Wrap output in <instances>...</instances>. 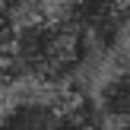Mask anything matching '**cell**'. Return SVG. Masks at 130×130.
I'll return each instance as SVG.
<instances>
[{
    "label": "cell",
    "mask_w": 130,
    "mask_h": 130,
    "mask_svg": "<svg viewBox=\"0 0 130 130\" xmlns=\"http://www.w3.org/2000/svg\"><path fill=\"white\" fill-rule=\"evenodd\" d=\"M95 108L108 124H130V67L114 63L99 79Z\"/></svg>",
    "instance_id": "cell-2"
},
{
    "label": "cell",
    "mask_w": 130,
    "mask_h": 130,
    "mask_svg": "<svg viewBox=\"0 0 130 130\" xmlns=\"http://www.w3.org/2000/svg\"><path fill=\"white\" fill-rule=\"evenodd\" d=\"M86 41L73 25L60 19H29L19 29H10L3 54V76H25V79H60L79 63Z\"/></svg>",
    "instance_id": "cell-1"
},
{
    "label": "cell",
    "mask_w": 130,
    "mask_h": 130,
    "mask_svg": "<svg viewBox=\"0 0 130 130\" xmlns=\"http://www.w3.org/2000/svg\"><path fill=\"white\" fill-rule=\"evenodd\" d=\"M6 6H13V0H0V13H3Z\"/></svg>",
    "instance_id": "cell-3"
}]
</instances>
